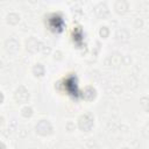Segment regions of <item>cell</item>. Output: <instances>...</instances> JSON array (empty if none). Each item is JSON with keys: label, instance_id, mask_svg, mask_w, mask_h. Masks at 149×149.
I'll return each instance as SVG.
<instances>
[{"label": "cell", "instance_id": "2e32d148", "mask_svg": "<svg viewBox=\"0 0 149 149\" xmlns=\"http://www.w3.org/2000/svg\"><path fill=\"white\" fill-rule=\"evenodd\" d=\"M1 148H2V149H6V146L2 143V144H1Z\"/></svg>", "mask_w": 149, "mask_h": 149}, {"label": "cell", "instance_id": "277c9868", "mask_svg": "<svg viewBox=\"0 0 149 149\" xmlns=\"http://www.w3.org/2000/svg\"><path fill=\"white\" fill-rule=\"evenodd\" d=\"M14 98L17 102L23 104V102H27V100L29 99V93L24 86H19L14 93Z\"/></svg>", "mask_w": 149, "mask_h": 149}, {"label": "cell", "instance_id": "6da1fadb", "mask_svg": "<svg viewBox=\"0 0 149 149\" xmlns=\"http://www.w3.org/2000/svg\"><path fill=\"white\" fill-rule=\"evenodd\" d=\"M78 126L81 130H85V132L91 130V128L93 127V116L88 113L81 115L78 120Z\"/></svg>", "mask_w": 149, "mask_h": 149}, {"label": "cell", "instance_id": "3957f363", "mask_svg": "<svg viewBox=\"0 0 149 149\" xmlns=\"http://www.w3.org/2000/svg\"><path fill=\"white\" fill-rule=\"evenodd\" d=\"M36 132L40 134V135H49L52 130V127H51V123L47 120H41L37 122L36 125Z\"/></svg>", "mask_w": 149, "mask_h": 149}, {"label": "cell", "instance_id": "7a4b0ae2", "mask_svg": "<svg viewBox=\"0 0 149 149\" xmlns=\"http://www.w3.org/2000/svg\"><path fill=\"white\" fill-rule=\"evenodd\" d=\"M49 27L54 31H61L63 29V19L57 14H52L49 19Z\"/></svg>", "mask_w": 149, "mask_h": 149}, {"label": "cell", "instance_id": "9c48e42d", "mask_svg": "<svg viewBox=\"0 0 149 149\" xmlns=\"http://www.w3.org/2000/svg\"><path fill=\"white\" fill-rule=\"evenodd\" d=\"M115 38H116V41L120 42V43L127 42V41L129 40V33H128V30L125 29V28L119 29V30L116 31V34H115Z\"/></svg>", "mask_w": 149, "mask_h": 149}, {"label": "cell", "instance_id": "5bb4252c", "mask_svg": "<svg viewBox=\"0 0 149 149\" xmlns=\"http://www.w3.org/2000/svg\"><path fill=\"white\" fill-rule=\"evenodd\" d=\"M31 114H33V109L30 107H24L22 109V115L23 116H30Z\"/></svg>", "mask_w": 149, "mask_h": 149}, {"label": "cell", "instance_id": "30bf717a", "mask_svg": "<svg viewBox=\"0 0 149 149\" xmlns=\"http://www.w3.org/2000/svg\"><path fill=\"white\" fill-rule=\"evenodd\" d=\"M114 8L119 14H123L128 10V2L126 0H118L114 3Z\"/></svg>", "mask_w": 149, "mask_h": 149}, {"label": "cell", "instance_id": "8fae6325", "mask_svg": "<svg viewBox=\"0 0 149 149\" xmlns=\"http://www.w3.org/2000/svg\"><path fill=\"white\" fill-rule=\"evenodd\" d=\"M83 97H84V99H86V100H88V101H90V100H93L94 97H95V90H94L93 87H91V86L86 87V88L84 90Z\"/></svg>", "mask_w": 149, "mask_h": 149}, {"label": "cell", "instance_id": "4fadbf2b", "mask_svg": "<svg viewBox=\"0 0 149 149\" xmlns=\"http://www.w3.org/2000/svg\"><path fill=\"white\" fill-rule=\"evenodd\" d=\"M33 72H34V74L35 76H43V73H44V68H43V65L42 64H36L34 68H33Z\"/></svg>", "mask_w": 149, "mask_h": 149}, {"label": "cell", "instance_id": "52a82bcc", "mask_svg": "<svg viewBox=\"0 0 149 149\" xmlns=\"http://www.w3.org/2000/svg\"><path fill=\"white\" fill-rule=\"evenodd\" d=\"M94 13L99 16V17H106L107 15H108V13H109V10H108V7L104 3V2H100V3H98L95 7H94Z\"/></svg>", "mask_w": 149, "mask_h": 149}, {"label": "cell", "instance_id": "7c38bea8", "mask_svg": "<svg viewBox=\"0 0 149 149\" xmlns=\"http://www.w3.org/2000/svg\"><path fill=\"white\" fill-rule=\"evenodd\" d=\"M19 20H20V16H19V14H16V13H9V14L7 15V22H9V23H12V24L17 23Z\"/></svg>", "mask_w": 149, "mask_h": 149}, {"label": "cell", "instance_id": "9a60e30c", "mask_svg": "<svg viewBox=\"0 0 149 149\" xmlns=\"http://www.w3.org/2000/svg\"><path fill=\"white\" fill-rule=\"evenodd\" d=\"M100 35L102 36V37H106L107 35H108V29H107V27H101V29H100Z\"/></svg>", "mask_w": 149, "mask_h": 149}, {"label": "cell", "instance_id": "5b68a950", "mask_svg": "<svg viewBox=\"0 0 149 149\" xmlns=\"http://www.w3.org/2000/svg\"><path fill=\"white\" fill-rule=\"evenodd\" d=\"M105 63H106V65H108V66L118 68V66L121 65V55H120V54H116V52H115V54H112V55H109V56L106 58Z\"/></svg>", "mask_w": 149, "mask_h": 149}, {"label": "cell", "instance_id": "8992f818", "mask_svg": "<svg viewBox=\"0 0 149 149\" xmlns=\"http://www.w3.org/2000/svg\"><path fill=\"white\" fill-rule=\"evenodd\" d=\"M19 47H20V44L15 38H8L5 42V49L10 54H15L19 50Z\"/></svg>", "mask_w": 149, "mask_h": 149}, {"label": "cell", "instance_id": "ba28073f", "mask_svg": "<svg viewBox=\"0 0 149 149\" xmlns=\"http://www.w3.org/2000/svg\"><path fill=\"white\" fill-rule=\"evenodd\" d=\"M26 44H27V50L30 51V52H36V51L40 50V48H41V47H38V45H42V44H41L36 38H34V37H30L29 40H27Z\"/></svg>", "mask_w": 149, "mask_h": 149}]
</instances>
